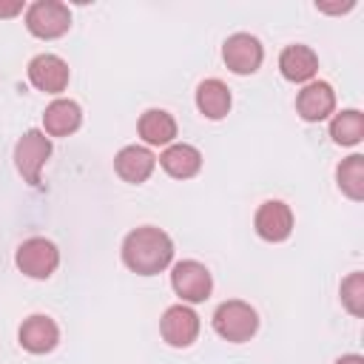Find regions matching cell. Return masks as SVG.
Segmentation results:
<instances>
[{
	"instance_id": "603a6c76",
	"label": "cell",
	"mask_w": 364,
	"mask_h": 364,
	"mask_svg": "<svg viewBox=\"0 0 364 364\" xmlns=\"http://www.w3.org/2000/svg\"><path fill=\"white\" fill-rule=\"evenodd\" d=\"M336 364H364V358H361V355H355V353H350V355H341Z\"/></svg>"
},
{
	"instance_id": "52a82bcc",
	"label": "cell",
	"mask_w": 364,
	"mask_h": 364,
	"mask_svg": "<svg viewBox=\"0 0 364 364\" xmlns=\"http://www.w3.org/2000/svg\"><path fill=\"white\" fill-rule=\"evenodd\" d=\"M262 57H264L262 43L253 34H245V31L230 34L222 46V60L233 74H253L262 65Z\"/></svg>"
},
{
	"instance_id": "44dd1931",
	"label": "cell",
	"mask_w": 364,
	"mask_h": 364,
	"mask_svg": "<svg viewBox=\"0 0 364 364\" xmlns=\"http://www.w3.org/2000/svg\"><path fill=\"white\" fill-rule=\"evenodd\" d=\"M341 304L353 316H361L364 313V273H350L341 282Z\"/></svg>"
},
{
	"instance_id": "5b68a950",
	"label": "cell",
	"mask_w": 364,
	"mask_h": 364,
	"mask_svg": "<svg viewBox=\"0 0 364 364\" xmlns=\"http://www.w3.org/2000/svg\"><path fill=\"white\" fill-rule=\"evenodd\" d=\"M17 267L31 279H48L60 264V250L43 236H31L17 247Z\"/></svg>"
},
{
	"instance_id": "8992f818",
	"label": "cell",
	"mask_w": 364,
	"mask_h": 364,
	"mask_svg": "<svg viewBox=\"0 0 364 364\" xmlns=\"http://www.w3.org/2000/svg\"><path fill=\"white\" fill-rule=\"evenodd\" d=\"M171 284L176 290V296L182 301H205L213 290V279H210V270L202 264V262H193V259H185V262H176L173 270H171Z\"/></svg>"
},
{
	"instance_id": "e0dca14e",
	"label": "cell",
	"mask_w": 364,
	"mask_h": 364,
	"mask_svg": "<svg viewBox=\"0 0 364 364\" xmlns=\"http://www.w3.org/2000/svg\"><path fill=\"white\" fill-rule=\"evenodd\" d=\"M196 108L208 119H222L230 111V91L222 80H202L196 88Z\"/></svg>"
},
{
	"instance_id": "ac0fdd59",
	"label": "cell",
	"mask_w": 364,
	"mask_h": 364,
	"mask_svg": "<svg viewBox=\"0 0 364 364\" xmlns=\"http://www.w3.org/2000/svg\"><path fill=\"white\" fill-rule=\"evenodd\" d=\"M139 136L148 145H171L176 136V119L162 108H151L139 117Z\"/></svg>"
},
{
	"instance_id": "d6986e66",
	"label": "cell",
	"mask_w": 364,
	"mask_h": 364,
	"mask_svg": "<svg viewBox=\"0 0 364 364\" xmlns=\"http://www.w3.org/2000/svg\"><path fill=\"white\" fill-rule=\"evenodd\" d=\"M330 136L336 145H358L364 136V114L355 108L336 114L330 122Z\"/></svg>"
},
{
	"instance_id": "5bb4252c",
	"label": "cell",
	"mask_w": 364,
	"mask_h": 364,
	"mask_svg": "<svg viewBox=\"0 0 364 364\" xmlns=\"http://www.w3.org/2000/svg\"><path fill=\"white\" fill-rule=\"evenodd\" d=\"M279 71L290 82H307L318 71V57H316V51L310 46H299V43L287 46L279 54Z\"/></svg>"
},
{
	"instance_id": "277c9868",
	"label": "cell",
	"mask_w": 364,
	"mask_h": 364,
	"mask_svg": "<svg viewBox=\"0 0 364 364\" xmlns=\"http://www.w3.org/2000/svg\"><path fill=\"white\" fill-rule=\"evenodd\" d=\"M26 26L34 37L40 40H54L68 31L71 26V11L60 0H37L26 9Z\"/></svg>"
},
{
	"instance_id": "9a60e30c",
	"label": "cell",
	"mask_w": 364,
	"mask_h": 364,
	"mask_svg": "<svg viewBox=\"0 0 364 364\" xmlns=\"http://www.w3.org/2000/svg\"><path fill=\"white\" fill-rule=\"evenodd\" d=\"M80 122H82L80 105L74 100H63V97L54 100L43 114V128L48 136H68L80 128Z\"/></svg>"
},
{
	"instance_id": "7c38bea8",
	"label": "cell",
	"mask_w": 364,
	"mask_h": 364,
	"mask_svg": "<svg viewBox=\"0 0 364 364\" xmlns=\"http://www.w3.org/2000/svg\"><path fill=\"white\" fill-rule=\"evenodd\" d=\"M20 344H23V350H28V353H48V350H54L57 347V341H60V327L54 324V318H48V316H28L23 324H20Z\"/></svg>"
},
{
	"instance_id": "4fadbf2b",
	"label": "cell",
	"mask_w": 364,
	"mask_h": 364,
	"mask_svg": "<svg viewBox=\"0 0 364 364\" xmlns=\"http://www.w3.org/2000/svg\"><path fill=\"white\" fill-rule=\"evenodd\" d=\"M154 165H156V156H154L148 148H142V145H125V148L114 156L117 173H119L125 182H131V185L145 182V179L154 173Z\"/></svg>"
},
{
	"instance_id": "3957f363",
	"label": "cell",
	"mask_w": 364,
	"mask_h": 364,
	"mask_svg": "<svg viewBox=\"0 0 364 364\" xmlns=\"http://www.w3.org/2000/svg\"><path fill=\"white\" fill-rule=\"evenodd\" d=\"M51 156V139L46 136V131H26L17 145H14V165L20 171V176L28 185H40V171Z\"/></svg>"
},
{
	"instance_id": "9c48e42d",
	"label": "cell",
	"mask_w": 364,
	"mask_h": 364,
	"mask_svg": "<svg viewBox=\"0 0 364 364\" xmlns=\"http://www.w3.org/2000/svg\"><path fill=\"white\" fill-rule=\"evenodd\" d=\"M28 80L37 91L46 94H60L68 85V65L57 54H37L28 63Z\"/></svg>"
},
{
	"instance_id": "ffe728a7",
	"label": "cell",
	"mask_w": 364,
	"mask_h": 364,
	"mask_svg": "<svg viewBox=\"0 0 364 364\" xmlns=\"http://www.w3.org/2000/svg\"><path fill=\"white\" fill-rule=\"evenodd\" d=\"M336 179H338L341 193H347L353 202H361L364 199V156L361 154L347 156L336 168Z\"/></svg>"
},
{
	"instance_id": "7a4b0ae2",
	"label": "cell",
	"mask_w": 364,
	"mask_h": 364,
	"mask_svg": "<svg viewBox=\"0 0 364 364\" xmlns=\"http://www.w3.org/2000/svg\"><path fill=\"white\" fill-rule=\"evenodd\" d=\"M259 327V316L256 310L247 304V301H239V299H230V301H222L213 313V330L225 338V341H247Z\"/></svg>"
},
{
	"instance_id": "6da1fadb",
	"label": "cell",
	"mask_w": 364,
	"mask_h": 364,
	"mask_svg": "<svg viewBox=\"0 0 364 364\" xmlns=\"http://www.w3.org/2000/svg\"><path fill=\"white\" fill-rule=\"evenodd\" d=\"M171 259H173V242L159 228H136L122 242V262L139 276H154L165 270Z\"/></svg>"
},
{
	"instance_id": "2e32d148",
	"label": "cell",
	"mask_w": 364,
	"mask_h": 364,
	"mask_svg": "<svg viewBox=\"0 0 364 364\" xmlns=\"http://www.w3.org/2000/svg\"><path fill=\"white\" fill-rule=\"evenodd\" d=\"M159 165L165 168V173H171L173 179H191L193 173H199L202 168V154L188 145V142H173L162 151Z\"/></svg>"
},
{
	"instance_id": "7402d4cb",
	"label": "cell",
	"mask_w": 364,
	"mask_h": 364,
	"mask_svg": "<svg viewBox=\"0 0 364 364\" xmlns=\"http://www.w3.org/2000/svg\"><path fill=\"white\" fill-rule=\"evenodd\" d=\"M23 11V3L20 0H11V3H0V17H14Z\"/></svg>"
},
{
	"instance_id": "ba28073f",
	"label": "cell",
	"mask_w": 364,
	"mask_h": 364,
	"mask_svg": "<svg viewBox=\"0 0 364 364\" xmlns=\"http://www.w3.org/2000/svg\"><path fill=\"white\" fill-rule=\"evenodd\" d=\"M159 333L171 347H188L199 336V316L185 304H173L162 313Z\"/></svg>"
},
{
	"instance_id": "30bf717a",
	"label": "cell",
	"mask_w": 364,
	"mask_h": 364,
	"mask_svg": "<svg viewBox=\"0 0 364 364\" xmlns=\"http://www.w3.org/2000/svg\"><path fill=\"white\" fill-rule=\"evenodd\" d=\"M256 233L267 242H284L293 230V210L279 202V199H270V202H262L259 210H256Z\"/></svg>"
},
{
	"instance_id": "8fae6325",
	"label": "cell",
	"mask_w": 364,
	"mask_h": 364,
	"mask_svg": "<svg viewBox=\"0 0 364 364\" xmlns=\"http://www.w3.org/2000/svg\"><path fill=\"white\" fill-rule=\"evenodd\" d=\"M296 111L307 122H321L336 111V91L330 82H307L296 97Z\"/></svg>"
}]
</instances>
